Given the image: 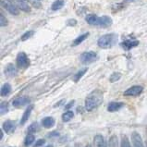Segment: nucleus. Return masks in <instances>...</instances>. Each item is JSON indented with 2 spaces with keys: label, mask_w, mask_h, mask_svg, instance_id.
Returning <instances> with one entry per match:
<instances>
[{
  "label": "nucleus",
  "mask_w": 147,
  "mask_h": 147,
  "mask_svg": "<svg viewBox=\"0 0 147 147\" xmlns=\"http://www.w3.org/2000/svg\"><path fill=\"white\" fill-rule=\"evenodd\" d=\"M104 100V94L102 91L96 89L87 95L85 99V109L87 111H92L97 108Z\"/></svg>",
  "instance_id": "obj_1"
},
{
  "label": "nucleus",
  "mask_w": 147,
  "mask_h": 147,
  "mask_svg": "<svg viewBox=\"0 0 147 147\" xmlns=\"http://www.w3.org/2000/svg\"><path fill=\"white\" fill-rule=\"evenodd\" d=\"M117 41V35L116 33H107L101 36L97 41L98 47L103 49H108L114 47Z\"/></svg>",
  "instance_id": "obj_2"
},
{
  "label": "nucleus",
  "mask_w": 147,
  "mask_h": 147,
  "mask_svg": "<svg viewBox=\"0 0 147 147\" xmlns=\"http://www.w3.org/2000/svg\"><path fill=\"white\" fill-rule=\"evenodd\" d=\"M98 59L97 54L93 51H86L83 52L81 57H80V60L82 63V64H91V63H94Z\"/></svg>",
  "instance_id": "obj_3"
},
{
  "label": "nucleus",
  "mask_w": 147,
  "mask_h": 147,
  "mask_svg": "<svg viewBox=\"0 0 147 147\" xmlns=\"http://www.w3.org/2000/svg\"><path fill=\"white\" fill-rule=\"evenodd\" d=\"M0 2H1V6L5 8L7 11L9 12L10 14L19 15V13H20L19 7L16 5H14L10 0H0Z\"/></svg>",
  "instance_id": "obj_4"
},
{
  "label": "nucleus",
  "mask_w": 147,
  "mask_h": 147,
  "mask_svg": "<svg viewBox=\"0 0 147 147\" xmlns=\"http://www.w3.org/2000/svg\"><path fill=\"white\" fill-rule=\"evenodd\" d=\"M16 62H17V66L20 69H27L29 65H30V60H29L27 55L23 52H20L18 54Z\"/></svg>",
  "instance_id": "obj_5"
},
{
  "label": "nucleus",
  "mask_w": 147,
  "mask_h": 147,
  "mask_svg": "<svg viewBox=\"0 0 147 147\" xmlns=\"http://www.w3.org/2000/svg\"><path fill=\"white\" fill-rule=\"evenodd\" d=\"M142 91H144V88L141 85H134L129 87V89H127L124 92V95L125 96H138L140 95Z\"/></svg>",
  "instance_id": "obj_6"
},
{
  "label": "nucleus",
  "mask_w": 147,
  "mask_h": 147,
  "mask_svg": "<svg viewBox=\"0 0 147 147\" xmlns=\"http://www.w3.org/2000/svg\"><path fill=\"white\" fill-rule=\"evenodd\" d=\"M16 124L14 121L12 120H6L5 122L2 125V129L3 131H5L7 134H12L16 131Z\"/></svg>",
  "instance_id": "obj_7"
},
{
  "label": "nucleus",
  "mask_w": 147,
  "mask_h": 147,
  "mask_svg": "<svg viewBox=\"0 0 147 147\" xmlns=\"http://www.w3.org/2000/svg\"><path fill=\"white\" fill-rule=\"evenodd\" d=\"M30 98L26 97V96H20V97L16 98L13 102H12V106L15 107H22L23 106H26L30 103Z\"/></svg>",
  "instance_id": "obj_8"
},
{
  "label": "nucleus",
  "mask_w": 147,
  "mask_h": 147,
  "mask_svg": "<svg viewBox=\"0 0 147 147\" xmlns=\"http://www.w3.org/2000/svg\"><path fill=\"white\" fill-rule=\"evenodd\" d=\"M112 24V19L108 16H102L99 17L97 26L102 28H107Z\"/></svg>",
  "instance_id": "obj_9"
},
{
  "label": "nucleus",
  "mask_w": 147,
  "mask_h": 147,
  "mask_svg": "<svg viewBox=\"0 0 147 147\" xmlns=\"http://www.w3.org/2000/svg\"><path fill=\"white\" fill-rule=\"evenodd\" d=\"M139 45V41L137 40H125L121 43V47L125 50H131L133 47H136Z\"/></svg>",
  "instance_id": "obj_10"
},
{
  "label": "nucleus",
  "mask_w": 147,
  "mask_h": 147,
  "mask_svg": "<svg viewBox=\"0 0 147 147\" xmlns=\"http://www.w3.org/2000/svg\"><path fill=\"white\" fill-rule=\"evenodd\" d=\"M32 109H33V106H32V105H31V106H29V107L26 108V110L24 111L23 115H22V119H20V124L22 125V126L24 125V124L28 121L29 117H30V116H31V114H32Z\"/></svg>",
  "instance_id": "obj_11"
},
{
  "label": "nucleus",
  "mask_w": 147,
  "mask_h": 147,
  "mask_svg": "<svg viewBox=\"0 0 147 147\" xmlns=\"http://www.w3.org/2000/svg\"><path fill=\"white\" fill-rule=\"evenodd\" d=\"M55 124H56V120L52 117H45L42 119V125L45 129H50L53 128Z\"/></svg>",
  "instance_id": "obj_12"
},
{
  "label": "nucleus",
  "mask_w": 147,
  "mask_h": 147,
  "mask_svg": "<svg viewBox=\"0 0 147 147\" xmlns=\"http://www.w3.org/2000/svg\"><path fill=\"white\" fill-rule=\"evenodd\" d=\"M5 75L8 78H12V77H15L17 75V69L15 68V66L13 64H7V67L5 68Z\"/></svg>",
  "instance_id": "obj_13"
},
{
  "label": "nucleus",
  "mask_w": 147,
  "mask_h": 147,
  "mask_svg": "<svg viewBox=\"0 0 147 147\" xmlns=\"http://www.w3.org/2000/svg\"><path fill=\"white\" fill-rule=\"evenodd\" d=\"M124 107V104L121 102H111L109 103L107 106V111L108 112H116L119 111V109H121Z\"/></svg>",
  "instance_id": "obj_14"
},
{
  "label": "nucleus",
  "mask_w": 147,
  "mask_h": 147,
  "mask_svg": "<svg viewBox=\"0 0 147 147\" xmlns=\"http://www.w3.org/2000/svg\"><path fill=\"white\" fill-rule=\"evenodd\" d=\"M94 142L95 147H107V142L105 141V138L101 135V134H97V135L94 136Z\"/></svg>",
  "instance_id": "obj_15"
},
{
  "label": "nucleus",
  "mask_w": 147,
  "mask_h": 147,
  "mask_svg": "<svg viewBox=\"0 0 147 147\" xmlns=\"http://www.w3.org/2000/svg\"><path fill=\"white\" fill-rule=\"evenodd\" d=\"M98 20H99V17H97L96 15L90 14V15L86 16V22H87V23H89L90 25H94V26H97Z\"/></svg>",
  "instance_id": "obj_16"
},
{
  "label": "nucleus",
  "mask_w": 147,
  "mask_h": 147,
  "mask_svg": "<svg viewBox=\"0 0 147 147\" xmlns=\"http://www.w3.org/2000/svg\"><path fill=\"white\" fill-rule=\"evenodd\" d=\"M88 36H89V32H85V33H83V34H81L73 41L72 47H76V45H79L80 44H82L83 41L88 38Z\"/></svg>",
  "instance_id": "obj_17"
},
{
  "label": "nucleus",
  "mask_w": 147,
  "mask_h": 147,
  "mask_svg": "<svg viewBox=\"0 0 147 147\" xmlns=\"http://www.w3.org/2000/svg\"><path fill=\"white\" fill-rule=\"evenodd\" d=\"M17 7H19V9L25 11V12H30L31 7L28 5V2L24 1H17Z\"/></svg>",
  "instance_id": "obj_18"
},
{
  "label": "nucleus",
  "mask_w": 147,
  "mask_h": 147,
  "mask_svg": "<svg viewBox=\"0 0 147 147\" xmlns=\"http://www.w3.org/2000/svg\"><path fill=\"white\" fill-rule=\"evenodd\" d=\"M65 4V0H56L53 4H52V10L53 11H57V10H59L63 7Z\"/></svg>",
  "instance_id": "obj_19"
},
{
  "label": "nucleus",
  "mask_w": 147,
  "mask_h": 147,
  "mask_svg": "<svg viewBox=\"0 0 147 147\" xmlns=\"http://www.w3.org/2000/svg\"><path fill=\"white\" fill-rule=\"evenodd\" d=\"M35 141V137L33 134L30 133V134H28V135L25 137V139H24V145L25 147H29V146H31L32 144H33V142Z\"/></svg>",
  "instance_id": "obj_20"
},
{
  "label": "nucleus",
  "mask_w": 147,
  "mask_h": 147,
  "mask_svg": "<svg viewBox=\"0 0 147 147\" xmlns=\"http://www.w3.org/2000/svg\"><path fill=\"white\" fill-rule=\"evenodd\" d=\"M11 92V85L9 83H5L1 88V96H7Z\"/></svg>",
  "instance_id": "obj_21"
},
{
  "label": "nucleus",
  "mask_w": 147,
  "mask_h": 147,
  "mask_svg": "<svg viewBox=\"0 0 147 147\" xmlns=\"http://www.w3.org/2000/svg\"><path fill=\"white\" fill-rule=\"evenodd\" d=\"M88 70V69L87 68H83V69H80L78 72L74 75V78H73V80H74V82H78L80 80H81L82 78V76L84 75L85 73H86V71Z\"/></svg>",
  "instance_id": "obj_22"
},
{
  "label": "nucleus",
  "mask_w": 147,
  "mask_h": 147,
  "mask_svg": "<svg viewBox=\"0 0 147 147\" xmlns=\"http://www.w3.org/2000/svg\"><path fill=\"white\" fill-rule=\"evenodd\" d=\"M74 117V114L72 111L68 110L67 112H65L64 114L62 115V120L63 122H69V120L72 119V117Z\"/></svg>",
  "instance_id": "obj_23"
},
{
  "label": "nucleus",
  "mask_w": 147,
  "mask_h": 147,
  "mask_svg": "<svg viewBox=\"0 0 147 147\" xmlns=\"http://www.w3.org/2000/svg\"><path fill=\"white\" fill-rule=\"evenodd\" d=\"M120 147H131V142H129L128 137L126 135H123L121 138V142H120Z\"/></svg>",
  "instance_id": "obj_24"
},
{
  "label": "nucleus",
  "mask_w": 147,
  "mask_h": 147,
  "mask_svg": "<svg viewBox=\"0 0 147 147\" xmlns=\"http://www.w3.org/2000/svg\"><path fill=\"white\" fill-rule=\"evenodd\" d=\"M38 131V123L37 122H33L28 127V132L29 133H35Z\"/></svg>",
  "instance_id": "obj_25"
},
{
  "label": "nucleus",
  "mask_w": 147,
  "mask_h": 147,
  "mask_svg": "<svg viewBox=\"0 0 147 147\" xmlns=\"http://www.w3.org/2000/svg\"><path fill=\"white\" fill-rule=\"evenodd\" d=\"M7 112H8V103L2 102L1 106H0V113H1V115H4Z\"/></svg>",
  "instance_id": "obj_26"
},
{
  "label": "nucleus",
  "mask_w": 147,
  "mask_h": 147,
  "mask_svg": "<svg viewBox=\"0 0 147 147\" xmlns=\"http://www.w3.org/2000/svg\"><path fill=\"white\" fill-rule=\"evenodd\" d=\"M120 78H121V74L119 72H114L111 74L110 78H109V81H110V82H116L119 81Z\"/></svg>",
  "instance_id": "obj_27"
},
{
  "label": "nucleus",
  "mask_w": 147,
  "mask_h": 147,
  "mask_svg": "<svg viewBox=\"0 0 147 147\" xmlns=\"http://www.w3.org/2000/svg\"><path fill=\"white\" fill-rule=\"evenodd\" d=\"M109 147H117V136L113 135L110 140H109V144H108Z\"/></svg>",
  "instance_id": "obj_28"
},
{
  "label": "nucleus",
  "mask_w": 147,
  "mask_h": 147,
  "mask_svg": "<svg viewBox=\"0 0 147 147\" xmlns=\"http://www.w3.org/2000/svg\"><path fill=\"white\" fill-rule=\"evenodd\" d=\"M33 33H34V32H33V31H29L27 32H25L24 34L22 36V41H26L29 38H31V37L33 35Z\"/></svg>",
  "instance_id": "obj_29"
},
{
  "label": "nucleus",
  "mask_w": 147,
  "mask_h": 147,
  "mask_svg": "<svg viewBox=\"0 0 147 147\" xmlns=\"http://www.w3.org/2000/svg\"><path fill=\"white\" fill-rule=\"evenodd\" d=\"M7 25V20L5 16H4L2 13L0 14V26L1 27H5Z\"/></svg>",
  "instance_id": "obj_30"
},
{
  "label": "nucleus",
  "mask_w": 147,
  "mask_h": 147,
  "mask_svg": "<svg viewBox=\"0 0 147 147\" xmlns=\"http://www.w3.org/2000/svg\"><path fill=\"white\" fill-rule=\"evenodd\" d=\"M45 144V141L44 139H39V140H37L35 142V144H34V145H33V147H42Z\"/></svg>",
  "instance_id": "obj_31"
},
{
  "label": "nucleus",
  "mask_w": 147,
  "mask_h": 147,
  "mask_svg": "<svg viewBox=\"0 0 147 147\" xmlns=\"http://www.w3.org/2000/svg\"><path fill=\"white\" fill-rule=\"evenodd\" d=\"M76 23H77V22L74 19L69 20L68 22V25H69V26H74V25H76Z\"/></svg>",
  "instance_id": "obj_32"
},
{
  "label": "nucleus",
  "mask_w": 147,
  "mask_h": 147,
  "mask_svg": "<svg viewBox=\"0 0 147 147\" xmlns=\"http://www.w3.org/2000/svg\"><path fill=\"white\" fill-rule=\"evenodd\" d=\"M58 135H59V134H58L57 131H52L50 134H48V137H57Z\"/></svg>",
  "instance_id": "obj_33"
},
{
  "label": "nucleus",
  "mask_w": 147,
  "mask_h": 147,
  "mask_svg": "<svg viewBox=\"0 0 147 147\" xmlns=\"http://www.w3.org/2000/svg\"><path fill=\"white\" fill-rule=\"evenodd\" d=\"M73 105H74V101H71V102H69L68 105H66V106H65V108H66V109H69L71 107L73 106Z\"/></svg>",
  "instance_id": "obj_34"
},
{
  "label": "nucleus",
  "mask_w": 147,
  "mask_h": 147,
  "mask_svg": "<svg viewBox=\"0 0 147 147\" xmlns=\"http://www.w3.org/2000/svg\"><path fill=\"white\" fill-rule=\"evenodd\" d=\"M3 138V131H0V139Z\"/></svg>",
  "instance_id": "obj_35"
},
{
  "label": "nucleus",
  "mask_w": 147,
  "mask_h": 147,
  "mask_svg": "<svg viewBox=\"0 0 147 147\" xmlns=\"http://www.w3.org/2000/svg\"><path fill=\"white\" fill-rule=\"evenodd\" d=\"M85 147H92V145H91V144H87Z\"/></svg>",
  "instance_id": "obj_36"
},
{
  "label": "nucleus",
  "mask_w": 147,
  "mask_h": 147,
  "mask_svg": "<svg viewBox=\"0 0 147 147\" xmlns=\"http://www.w3.org/2000/svg\"><path fill=\"white\" fill-rule=\"evenodd\" d=\"M47 147H53V145H52V144H50V145H47Z\"/></svg>",
  "instance_id": "obj_37"
},
{
  "label": "nucleus",
  "mask_w": 147,
  "mask_h": 147,
  "mask_svg": "<svg viewBox=\"0 0 147 147\" xmlns=\"http://www.w3.org/2000/svg\"><path fill=\"white\" fill-rule=\"evenodd\" d=\"M146 147H147V141H146Z\"/></svg>",
  "instance_id": "obj_38"
},
{
  "label": "nucleus",
  "mask_w": 147,
  "mask_h": 147,
  "mask_svg": "<svg viewBox=\"0 0 147 147\" xmlns=\"http://www.w3.org/2000/svg\"><path fill=\"white\" fill-rule=\"evenodd\" d=\"M37 1H40V0H37Z\"/></svg>",
  "instance_id": "obj_39"
},
{
  "label": "nucleus",
  "mask_w": 147,
  "mask_h": 147,
  "mask_svg": "<svg viewBox=\"0 0 147 147\" xmlns=\"http://www.w3.org/2000/svg\"><path fill=\"white\" fill-rule=\"evenodd\" d=\"M68 147H69V146H68Z\"/></svg>",
  "instance_id": "obj_40"
}]
</instances>
